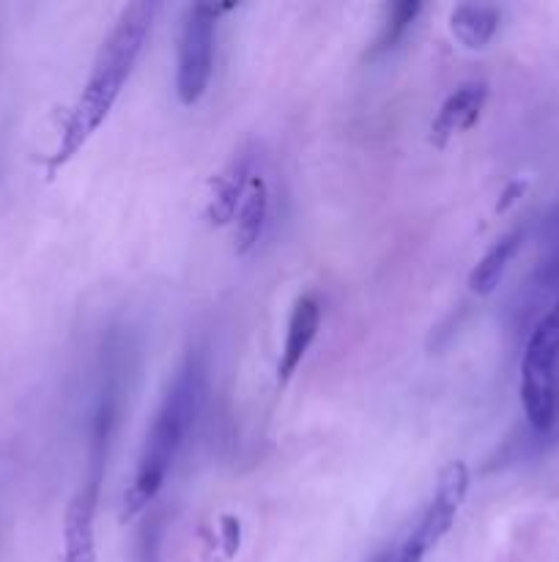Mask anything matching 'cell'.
Instances as JSON below:
<instances>
[{"mask_svg": "<svg viewBox=\"0 0 559 562\" xmlns=\"http://www.w3.org/2000/svg\"><path fill=\"white\" fill-rule=\"evenodd\" d=\"M501 23V14L496 7L485 3H461L450 14V30L456 39L469 50H483L491 44Z\"/></svg>", "mask_w": 559, "mask_h": 562, "instance_id": "obj_12", "label": "cell"}, {"mask_svg": "<svg viewBox=\"0 0 559 562\" xmlns=\"http://www.w3.org/2000/svg\"><path fill=\"white\" fill-rule=\"evenodd\" d=\"M167 533V519L165 510H149L145 519L140 522L138 533H135V549L132 560L135 562H162V544H165Z\"/></svg>", "mask_w": 559, "mask_h": 562, "instance_id": "obj_14", "label": "cell"}, {"mask_svg": "<svg viewBox=\"0 0 559 562\" xmlns=\"http://www.w3.org/2000/svg\"><path fill=\"white\" fill-rule=\"evenodd\" d=\"M559 362V296L554 308L532 330L521 360V404L530 425L546 434L557 420Z\"/></svg>", "mask_w": 559, "mask_h": 562, "instance_id": "obj_3", "label": "cell"}, {"mask_svg": "<svg viewBox=\"0 0 559 562\" xmlns=\"http://www.w3.org/2000/svg\"><path fill=\"white\" fill-rule=\"evenodd\" d=\"M269 187H266L264 176L255 174V179L250 181V190L244 195L242 206L237 212V255H247L258 247V242L264 239L266 226H269Z\"/></svg>", "mask_w": 559, "mask_h": 562, "instance_id": "obj_10", "label": "cell"}, {"mask_svg": "<svg viewBox=\"0 0 559 562\" xmlns=\"http://www.w3.org/2000/svg\"><path fill=\"white\" fill-rule=\"evenodd\" d=\"M255 159H258L255 145H247L239 154H233L231 163L212 179V195L206 203V220L212 226L223 228L237 220V212L247 195L250 181L255 179Z\"/></svg>", "mask_w": 559, "mask_h": 562, "instance_id": "obj_6", "label": "cell"}, {"mask_svg": "<svg viewBox=\"0 0 559 562\" xmlns=\"http://www.w3.org/2000/svg\"><path fill=\"white\" fill-rule=\"evenodd\" d=\"M524 190H526L524 181H513V184H510L508 190H505V195H501V203H499V206H496V209L505 212V209H508V206H513V203L519 201V195H521V192H524Z\"/></svg>", "mask_w": 559, "mask_h": 562, "instance_id": "obj_15", "label": "cell"}, {"mask_svg": "<svg viewBox=\"0 0 559 562\" xmlns=\"http://www.w3.org/2000/svg\"><path fill=\"white\" fill-rule=\"evenodd\" d=\"M203 393H206V362H203L201 354H190L176 371L174 382L167 384L160 409L154 414V423H151L143 447H140L132 486L124 494V522L140 516L156 499L167 472L174 470L176 458L185 447L198 412H201Z\"/></svg>", "mask_w": 559, "mask_h": 562, "instance_id": "obj_2", "label": "cell"}, {"mask_svg": "<svg viewBox=\"0 0 559 562\" xmlns=\"http://www.w3.org/2000/svg\"><path fill=\"white\" fill-rule=\"evenodd\" d=\"M233 7L195 3L187 9L179 34V59H176V93L181 105L192 107L201 102L212 82L214 41H217V17Z\"/></svg>", "mask_w": 559, "mask_h": 562, "instance_id": "obj_5", "label": "cell"}, {"mask_svg": "<svg viewBox=\"0 0 559 562\" xmlns=\"http://www.w3.org/2000/svg\"><path fill=\"white\" fill-rule=\"evenodd\" d=\"M376 562H390V554H384L381 560H376Z\"/></svg>", "mask_w": 559, "mask_h": 562, "instance_id": "obj_16", "label": "cell"}, {"mask_svg": "<svg viewBox=\"0 0 559 562\" xmlns=\"http://www.w3.org/2000/svg\"><path fill=\"white\" fill-rule=\"evenodd\" d=\"M102 488L80 483L64 519V562H97V510Z\"/></svg>", "mask_w": 559, "mask_h": 562, "instance_id": "obj_8", "label": "cell"}, {"mask_svg": "<svg viewBox=\"0 0 559 562\" xmlns=\"http://www.w3.org/2000/svg\"><path fill=\"white\" fill-rule=\"evenodd\" d=\"M469 481H472V475H469V467L463 461H453V464L444 467L431 502L425 504L411 533L401 540L395 554H390V562H425V557L442 544L444 535L450 533L453 524H456L458 510L467 499Z\"/></svg>", "mask_w": 559, "mask_h": 562, "instance_id": "obj_4", "label": "cell"}, {"mask_svg": "<svg viewBox=\"0 0 559 562\" xmlns=\"http://www.w3.org/2000/svg\"><path fill=\"white\" fill-rule=\"evenodd\" d=\"M526 231L524 228H513L505 237L496 239L494 244L488 247V253L474 264L472 274H469V291L478 296H488L494 294L496 285L501 283L505 272H508L510 261L516 258V253L521 250V242H524Z\"/></svg>", "mask_w": 559, "mask_h": 562, "instance_id": "obj_11", "label": "cell"}, {"mask_svg": "<svg viewBox=\"0 0 559 562\" xmlns=\"http://www.w3.org/2000/svg\"><path fill=\"white\" fill-rule=\"evenodd\" d=\"M321 299L316 294H302L294 302L289 316V330H285L283 352H280V362H277V387H285L296 371H300L302 360L310 352L313 341L321 327Z\"/></svg>", "mask_w": 559, "mask_h": 562, "instance_id": "obj_7", "label": "cell"}, {"mask_svg": "<svg viewBox=\"0 0 559 562\" xmlns=\"http://www.w3.org/2000/svg\"><path fill=\"white\" fill-rule=\"evenodd\" d=\"M488 102V82L469 80L458 86L450 97L444 99L439 107V116L433 118L431 140L436 145H447V140L456 135L469 132L480 122Z\"/></svg>", "mask_w": 559, "mask_h": 562, "instance_id": "obj_9", "label": "cell"}, {"mask_svg": "<svg viewBox=\"0 0 559 562\" xmlns=\"http://www.w3.org/2000/svg\"><path fill=\"white\" fill-rule=\"evenodd\" d=\"M422 12V3L417 0H401V3H390L384 12V20H381V28L376 34L373 44L368 50V59H379V55L393 53L395 47L404 41V36L409 34L411 25L417 23Z\"/></svg>", "mask_w": 559, "mask_h": 562, "instance_id": "obj_13", "label": "cell"}, {"mask_svg": "<svg viewBox=\"0 0 559 562\" xmlns=\"http://www.w3.org/2000/svg\"><path fill=\"white\" fill-rule=\"evenodd\" d=\"M156 12H160L156 3L140 0V3H129L118 14L116 25H113L107 39L99 47L97 59H93L86 88H82L80 99H77L69 118H66L59 149L52 151V157L47 159V174L50 176H55L69 159H75L82 145L93 138V132L107 122L124 86H127L135 66H138L140 55H143Z\"/></svg>", "mask_w": 559, "mask_h": 562, "instance_id": "obj_1", "label": "cell"}]
</instances>
